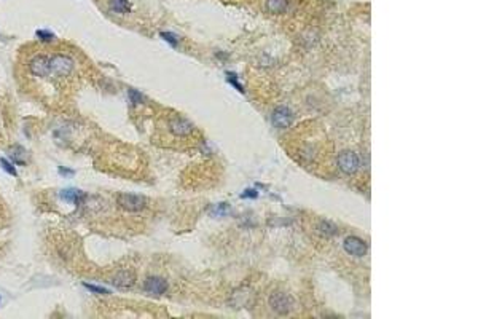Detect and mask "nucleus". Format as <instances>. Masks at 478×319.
<instances>
[{"instance_id":"2","label":"nucleus","mask_w":478,"mask_h":319,"mask_svg":"<svg viewBox=\"0 0 478 319\" xmlns=\"http://www.w3.org/2000/svg\"><path fill=\"white\" fill-rule=\"evenodd\" d=\"M336 163H338L340 171L344 172V174H355V172L360 169L362 160L354 150H343L338 153Z\"/></svg>"},{"instance_id":"10","label":"nucleus","mask_w":478,"mask_h":319,"mask_svg":"<svg viewBox=\"0 0 478 319\" xmlns=\"http://www.w3.org/2000/svg\"><path fill=\"white\" fill-rule=\"evenodd\" d=\"M61 198H62L64 201L78 204L83 200V198H85V193H83L81 190H76V188H67V190H62L61 191Z\"/></svg>"},{"instance_id":"17","label":"nucleus","mask_w":478,"mask_h":319,"mask_svg":"<svg viewBox=\"0 0 478 319\" xmlns=\"http://www.w3.org/2000/svg\"><path fill=\"white\" fill-rule=\"evenodd\" d=\"M127 94H129V99H131V102H132L134 106H137V104H140V102H142V96H140V93H137L136 89H129V91H127Z\"/></svg>"},{"instance_id":"18","label":"nucleus","mask_w":478,"mask_h":319,"mask_svg":"<svg viewBox=\"0 0 478 319\" xmlns=\"http://www.w3.org/2000/svg\"><path fill=\"white\" fill-rule=\"evenodd\" d=\"M161 37L164 38V40L166 42H169L171 45H172V47H176V45H177V37L174 35V34H171V32H161Z\"/></svg>"},{"instance_id":"15","label":"nucleus","mask_w":478,"mask_h":319,"mask_svg":"<svg viewBox=\"0 0 478 319\" xmlns=\"http://www.w3.org/2000/svg\"><path fill=\"white\" fill-rule=\"evenodd\" d=\"M35 35L40 38L42 42H53L54 40V34L51 30H45V29H40V30H37L35 32Z\"/></svg>"},{"instance_id":"9","label":"nucleus","mask_w":478,"mask_h":319,"mask_svg":"<svg viewBox=\"0 0 478 319\" xmlns=\"http://www.w3.org/2000/svg\"><path fill=\"white\" fill-rule=\"evenodd\" d=\"M169 131L174 134V136L183 137V136H188V134L193 131V125L182 117H176L169 121Z\"/></svg>"},{"instance_id":"3","label":"nucleus","mask_w":478,"mask_h":319,"mask_svg":"<svg viewBox=\"0 0 478 319\" xmlns=\"http://www.w3.org/2000/svg\"><path fill=\"white\" fill-rule=\"evenodd\" d=\"M270 306L274 313L277 315H289L295 308V300H293L289 293L276 291L270 295Z\"/></svg>"},{"instance_id":"14","label":"nucleus","mask_w":478,"mask_h":319,"mask_svg":"<svg viewBox=\"0 0 478 319\" xmlns=\"http://www.w3.org/2000/svg\"><path fill=\"white\" fill-rule=\"evenodd\" d=\"M83 286H85L88 291L99 293V295H108V293H110V291L105 289V287H101V286H94V284H88V283H83Z\"/></svg>"},{"instance_id":"11","label":"nucleus","mask_w":478,"mask_h":319,"mask_svg":"<svg viewBox=\"0 0 478 319\" xmlns=\"http://www.w3.org/2000/svg\"><path fill=\"white\" fill-rule=\"evenodd\" d=\"M289 8V0H266V10L273 15H280Z\"/></svg>"},{"instance_id":"7","label":"nucleus","mask_w":478,"mask_h":319,"mask_svg":"<svg viewBox=\"0 0 478 319\" xmlns=\"http://www.w3.org/2000/svg\"><path fill=\"white\" fill-rule=\"evenodd\" d=\"M110 283L115 287H118V289H129V287L136 284V273L129 270V268L127 270H120L112 276Z\"/></svg>"},{"instance_id":"5","label":"nucleus","mask_w":478,"mask_h":319,"mask_svg":"<svg viewBox=\"0 0 478 319\" xmlns=\"http://www.w3.org/2000/svg\"><path fill=\"white\" fill-rule=\"evenodd\" d=\"M343 247H344V251H346L349 255H352V257H363L368 251L367 242L362 238H359V236H354V235L344 238Z\"/></svg>"},{"instance_id":"6","label":"nucleus","mask_w":478,"mask_h":319,"mask_svg":"<svg viewBox=\"0 0 478 319\" xmlns=\"http://www.w3.org/2000/svg\"><path fill=\"white\" fill-rule=\"evenodd\" d=\"M271 121L279 130L280 128L284 130V128H289L293 123V113L289 107H284V106L276 107L271 113Z\"/></svg>"},{"instance_id":"13","label":"nucleus","mask_w":478,"mask_h":319,"mask_svg":"<svg viewBox=\"0 0 478 319\" xmlns=\"http://www.w3.org/2000/svg\"><path fill=\"white\" fill-rule=\"evenodd\" d=\"M110 8L113 11L120 13V15H125V13L129 11V2L127 0H110Z\"/></svg>"},{"instance_id":"16","label":"nucleus","mask_w":478,"mask_h":319,"mask_svg":"<svg viewBox=\"0 0 478 319\" xmlns=\"http://www.w3.org/2000/svg\"><path fill=\"white\" fill-rule=\"evenodd\" d=\"M0 164H2V168L6 171V172H8V174H11V176H18V172H16V169H15V166H13V163H10L8 161V160H5V158H0Z\"/></svg>"},{"instance_id":"12","label":"nucleus","mask_w":478,"mask_h":319,"mask_svg":"<svg viewBox=\"0 0 478 319\" xmlns=\"http://www.w3.org/2000/svg\"><path fill=\"white\" fill-rule=\"evenodd\" d=\"M317 232L330 238V236H335L338 233V227L335 225V223L328 222V220H321V222H319V225H317Z\"/></svg>"},{"instance_id":"4","label":"nucleus","mask_w":478,"mask_h":319,"mask_svg":"<svg viewBox=\"0 0 478 319\" xmlns=\"http://www.w3.org/2000/svg\"><path fill=\"white\" fill-rule=\"evenodd\" d=\"M117 204L127 211V213H140L147 206V200L140 195H132V193H120L117 196Z\"/></svg>"},{"instance_id":"1","label":"nucleus","mask_w":478,"mask_h":319,"mask_svg":"<svg viewBox=\"0 0 478 319\" xmlns=\"http://www.w3.org/2000/svg\"><path fill=\"white\" fill-rule=\"evenodd\" d=\"M74 70V59L66 54L48 56V79L51 77H67Z\"/></svg>"},{"instance_id":"8","label":"nucleus","mask_w":478,"mask_h":319,"mask_svg":"<svg viewBox=\"0 0 478 319\" xmlns=\"http://www.w3.org/2000/svg\"><path fill=\"white\" fill-rule=\"evenodd\" d=\"M144 291L151 295H163L168 291V283L164 278L159 276H149L144 281Z\"/></svg>"}]
</instances>
